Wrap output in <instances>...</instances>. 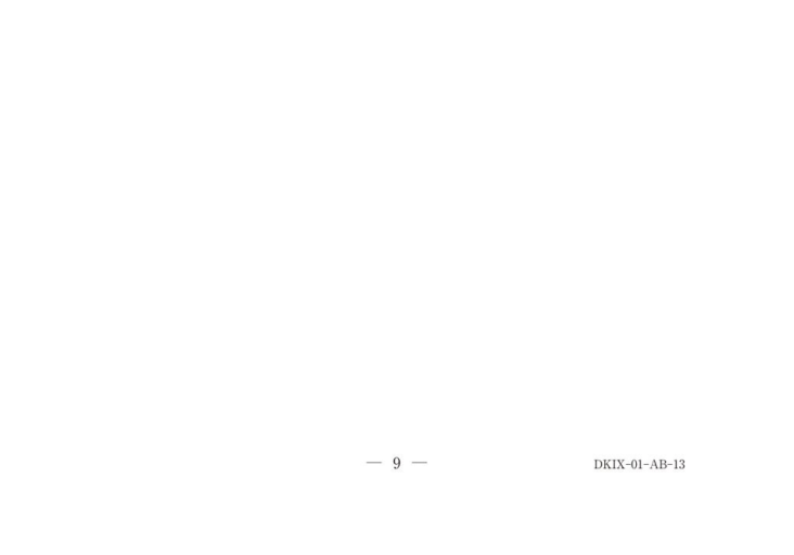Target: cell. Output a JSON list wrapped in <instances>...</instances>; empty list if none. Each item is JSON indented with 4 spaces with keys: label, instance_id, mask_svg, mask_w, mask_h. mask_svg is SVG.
I'll return each instance as SVG.
<instances>
[{
    "label": "cell",
    "instance_id": "3957f363",
    "mask_svg": "<svg viewBox=\"0 0 794 555\" xmlns=\"http://www.w3.org/2000/svg\"><path fill=\"white\" fill-rule=\"evenodd\" d=\"M674 465H675V468H683L684 467V460H676L675 463H674Z\"/></svg>",
    "mask_w": 794,
    "mask_h": 555
},
{
    "label": "cell",
    "instance_id": "9c48e42d",
    "mask_svg": "<svg viewBox=\"0 0 794 555\" xmlns=\"http://www.w3.org/2000/svg\"><path fill=\"white\" fill-rule=\"evenodd\" d=\"M642 466L643 463L641 462V460H637V468H642Z\"/></svg>",
    "mask_w": 794,
    "mask_h": 555
},
{
    "label": "cell",
    "instance_id": "52a82bcc",
    "mask_svg": "<svg viewBox=\"0 0 794 555\" xmlns=\"http://www.w3.org/2000/svg\"><path fill=\"white\" fill-rule=\"evenodd\" d=\"M650 467H655V468H658V461H657V460H653V462H652V464L650 465Z\"/></svg>",
    "mask_w": 794,
    "mask_h": 555
},
{
    "label": "cell",
    "instance_id": "ba28073f",
    "mask_svg": "<svg viewBox=\"0 0 794 555\" xmlns=\"http://www.w3.org/2000/svg\"><path fill=\"white\" fill-rule=\"evenodd\" d=\"M632 468H637V460H632L630 463H628Z\"/></svg>",
    "mask_w": 794,
    "mask_h": 555
},
{
    "label": "cell",
    "instance_id": "6da1fadb",
    "mask_svg": "<svg viewBox=\"0 0 794 555\" xmlns=\"http://www.w3.org/2000/svg\"><path fill=\"white\" fill-rule=\"evenodd\" d=\"M404 467V457L402 455H393L392 456V470L393 472H402Z\"/></svg>",
    "mask_w": 794,
    "mask_h": 555
},
{
    "label": "cell",
    "instance_id": "8992f818",
    "mask_svg": "<svg viewBox=\"0 0 794 555\" xmlns=\"http://www.w3.org/2000/svg\"><path fill=\"white\" fill-rule=\"evenodd\" d=\"M603 467V460H594V468H602Z\"/></svg>",
    "mask_w": 794,
    "mask_h": 555
},
{
    "label": "cell",
    "instance_id": "7a4b0ae2",
    "mask_svg": "<svg viewBox=\"0 0 794 555\" xmlns=\"http://www.w3.org/2000/svg\"><path fill=\"white\" fill-rule=\"evenodd\" d=\"M603 467L604 468H614V460H603Z\"/></svg>",
    "mask_w": 794,
    "mask_h": 555
},
{
    "label": "cell",
    "instance_id": "277c9868",
    "mask_svg": "<svg viewBox=\"0 0 794 555\" xmlns=\"http://www.w3.org/2000/svg\"><path fill=\"white\" fill-rule=\"evenodd\" d=\"M670 464L666 462V460H658V468H666Z\"/></svg>",
    "mask_w": 794,
    "mask_h": 555
},
{
    "label": "cell",
    "instance_id": "5b68a950",
    "mask_svg": "<svg viewBox=\"0 0 794 555\" xmlns=\"http://www.w3.org/2000/svg\"><path fill=\"white\" fill-rule=\"evenodd\" d=\"M614 468H625L622 460H614Z\"/></svg>",
    "mask_w": 794,
    "mask_h": 555
}]
</instances>
